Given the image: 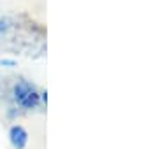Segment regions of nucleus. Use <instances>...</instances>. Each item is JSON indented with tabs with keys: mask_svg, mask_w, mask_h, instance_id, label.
Returning <instances> with one entry per match:
<instances>
[{
	"mask_svg": "<svg viewBox=\"0 0 158 149\" xmlns=\"http://www.w3.org/2000/svg\"><path fill=\"white\" fill-rule=\"evenodd\" d=\"M12 102L16 103L21 109H35L40 102V93L37 91V88L25 79H19L14 83V86L11 90Z\"/></svg>",
	"mask_w": 158,
	"mask_h": 149,
	"instance_id": "f257e3e1",
	"label": "nucleus"
},
{
	"mask_svg": "<svg viewBox=\"0 0 158 149\" xmlns=\"http://www.w3.org/2000/svg\"><path fill=\"white\" fill-rule=\"evenodd\" d=\"M9 140H11L12 147L14 149H25L27 144H28V132L19 125L11 126L9 130Z\"/></svg>",
	"mask_w": 158,
	"mask_h": 149,
	"instance_id": "f03ea898",
	"label": "nucleus"
},
{
	"mask_svg": "<svg viewBox=\"0 0 158 149\" xmlns=\"http://www.w3.org/2000/svg\"><path fill=\"white\" fill-rule=\"evenodd\" d=\"M0 65H4V67H16V62L14 60H0Z\"/></svg>",
	"mask_w": 158,
	"mask_h": 149,
	"instance_id": "20e7f679",
	"label": "nucleus"
},
{
	"mask_svg": "<svg viewBox=\"0 0 158 149\" xmlns=\"http://www.w3.org/2000/svg\"><path fill=\"white\" fill-rule=\"evenodd\" d=\"M12 28H14V21H12L11 18H7V16H0V37L7 35Z\"/></svg>",
	"mask_w": 158,
	"mask_h": 149,
	"instance_id": "7ed1b4c3",
	"label": "nucleus"
}]
</instances>
